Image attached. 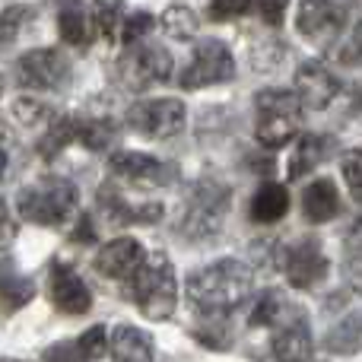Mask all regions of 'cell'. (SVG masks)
I'll return each instance as SVG.
<instances>
[{
	"label": "cell",
	"instance_id": "1f68e13d",
	"mask_svg": "<svg viewBox=\"0 0 362 362\" xmlns=\"http://www.w3.org/2000/svg\"><path fill=\"white\" fill-rule=\"evenodd\" d=\"M337 61L346 67H362V23L353 29V35L344 42V48L337 51Z\"/></svg>",
	"mask_w": 362,
	"mask_h": 362
},
{
	"label": "cell",
	"instance_id": "484cf974",
	"mask_svg": "<svg viewBox=\"0 0 362 362\" xmlns=\"http://www.w3.org/2000/svg\"><path fill=\"white\" fill-rule=\"evenodd\" d=\"M76 137L89 146V150H105L115 137V127L105 118H89V121H76Z\"/></svg>",
	"mask_w": 362,
	"mask_h": 362
},
{
	"label": "cell",
	"instance_id": "3957f363",
	"mask_svg": "<svg viewBox=\"0 0 362 362\" xmlns=\"http://www.w3.org/2000/svg\"><path fill=\"white\" fill-rule=\"evenodd\" d=\"M255 137L267 150H280L296 137L302 124V102L293 89H264L257 93Z\"/></svg>",
	"mask_w": 362,
	"mask_h": 362
},
{
	"label": "cell",
	"instance_id": "8d00e7d4",
	"mask_svg": "<svg viewBox=\"0 0 362 362\" xmlns=\"http://www.w3.org/2000/svg\"><path fill=\"white\" fill-rule=\"evenodd\" d=\"M255 10L264 16V23L280 25L283 23V13H286V4H261V6H255Z\"/></svg>",
	"mask_w": 362,
	"mask_h": 362
},
{
	"label": "cell",
	"instance_id": "6da1fadb",
	"mask_svg": "<svg viewBox=\"0 0 362 362\" xmlns=\"http://www.w3.org/2000/svg\"><path fill=\"white\" fill-rule=\"evenodd\" d=\"M251 270L242 261H216L210 267L197 270L187 280V299L206 318H226L229 312H235L251 293Z\"/></svg>",
	"mask_w": 362,
	"mask_h": 362
},
{
	"label": "cell",
	"instance_id": "4dcf8cb0",
	"mask_svg": "<svg viewBox=\"0 0 362 362\" xmlns=\"http://www.w3.org/2000/svg\"><path fill=\"white\" fill-rule=\"evenodd\" d=\"M150 29H153V16L150 13H137V16H131L124 25H121V42H124L127 48H134L137 38H144Z\"/></svg>",
	"mask_w": 362,
	"mask_h": 362
},
{
	"label": "cell",
	"instance_id": "d6986e66",
	"mask_svg": "<svg viewBox=\"0 0 362 362\" xmlns=\"http://www.w3.org/2000/svg\"><path fill=\"white\" fill-rule=\"evenodd\" d=\"M289 210V194L283 185H276V181H267V185L257 187L255 200H251V219L255 223H276V219H283Z\"/></svg>",
	"mask_w": 362,
	"mask_h": 362
},
{
	"label": "cell",
	"instance_id": "4316f807",
	"mask_svg": "<svg viewBox=\"0 0 362 362\" xmlns=\"http://www.w3.org/2000/svg\"><path fill=\"white\" fill-rule=\"evenodd\" d=\"M76 346H80V353L86 356V362L102 359L108 353V331H105V325H93L80 340H76Z\"/></svg>",
	"mask_w": 362,
	"mask_h": 362
},
{
	"label": "cell",
	"instance_id": "d4e9b609",
	"mask_svg": "<svg viewBox=\"0 0 362 362\" xmlns=\"http://www.w3.org/2000/svg\"><path fill=\"white\" fill-rule=\"evenodd\" d=\"M163 25L172 38H191L197 32V13L185 4H175L163 13Z\"/></svg>",
	"mask_w": 362,
	"mask_h": 362
},
{
	"label": "cell",
	"instance_id": "d590c367",
	"mask_svg": "<svg viewBox=\"0 0 362 362\" xmlns=\"http://www.w3.org/2000/svg\"><path fill=\"white\" fill-rule=\"evenodd\" d=\"M251 6L248 4H210V16L213 19H232V16H245Z\"/></svg>",
	"mask_w": 362,
	"mask_h": 362
},
{
	"label": "cell",
	"instance_id": "8fae6325",
	"mask_svg": "<svg viewBox=\"0 0 362 362\" xmlns=\"http://www.w3.org/2000/svg\"><path fill=\"white\" fill-rule=\"evenodd\" d=\"M346 6L344 4H302L299 6V32L312 42L334 45L346 25Z\"/></svg>",
	"mask_w": 362,
	"mask_h": 362
},
{
	"label": "cell",
	"instance_id": "ba28073f",
	"mask_svg": "<svg viewBox=\"0 0 362 362\" xmlns=\"http://www.w3.org/2000/svg\"><path fill=\"white\" fill-rule=\"evenodd\" d=\"M235 74V61H232L229 48L223 42H200L194 48V57L187 64L185 76H181V86L185 89H204V86H213V83H226L232 80Z\"/></svg>",
	"mask_w": 362,
	"mask_h": 362
},
{
	"label": "cell",
	"instance_id": "836d02e7",
	"mask_svg": "<svg viewBox=\"0 0 362 362\" xmlns=\"http://www.w3.org/2000/svg\"><path fill=\"white\" fill-rule=\"evenodd\" d=\"M45 362H86L76 344H54L45 350Z\"/></svg>",
	"mask_w": 362,
	"mask_h": 362
},
{
	"label": "cell",
	"instance_id": "ab89813d",
	"mask_svg": "<svg viewBox=\"0 0 362 362\" xmlns=\"http://www.w3.org/2000/svg\"><path fill=\"white\" fill-rule=\"evenodd\" d=\"M4 169H6V153L0 150V175H4Z\"/></svg>",
	"mask_w": 362,
	"mask_h": 362
},
{
	"label": "cell",
	"instance_id": "44dd1931",
	"mask_svg": "<svg viewBox=\"0 0 362 362\" xmlns=\"http://www.w3.org/2000/svg\"><path fill=\"white\" fill-rule=\"evenodd\" d=\"M57 29H61V38L67 45H76V48L89 45V38H93V19H89L86 6L83 4L64 6L61 16H57Z\"/></svg>",
	"mask_w": 362,
	"mask_h": 362
},
{
	"label": "cell",
	"instance_id": "8992f818",
	"mask_svg": "<svg viewBox=\"0 0 362 362\" xmlns=\"http://www.w3.org/2000/svg\"><path fill=\"white\" fill-rule=\"evenodd\" d=\"M118 76L131 89H146L153 83H165L172 76V54L165 48H159V45L127 48L118 57Z\"/></svg>",
	"mask_w": 362,
	"mask_h": 362
},
{
	"label": "cell",
	"instance_id": "7a4b0ae2",
	"mask_svg": "<svg viewBox=\"0 0 362 362\" xmlns=\"http://www.w3.org/2000/svg\"><path fill=\"white\" fill-rule=\"evenodd\" d=\"M127 296L131 302L146 315L150 321H165L172 318L178 302V283H175V267L165 257H153L144 261V267L127 280Z\"/></svg>",
	"mask_w": 362,
	"mask_h": 362
},
{
	"label": "cell",
	"instance_id": "52a82bcc",
	"mask_svg": "<svg viewBox=\"0 0 362 362\" xmlns=\"http://www.w3.org/2000/svg\"><path fill=\"white\" fill-rule=\"evenodd\" d=\"M127 124L131 131L153 140L175 137L185 127V105L178 99H144L127 108Z\"/></svg>",
	"mask_w": 362,
	"mask_h": 362
},
{
	"label": "cell",
	"instance_id": "cb8c5ba5",
	"mask_svg": "<svg viewBox=\"0 0 362 362\" xmlns=\"http://www.w3.org/2000/svg\"><path fill=\"white\" fill-rule=\"evenodd\" d=\"M318 159H321V140L305 134V137L299 140V146L293 150V159H289V178L296 181V178L308 175V172L318 165Z\"/></svg>",
	"mask_w": 362,
	"mask_h": 362
},
{
	"label": "cell",
	"instance_id": "ac0fdd59",
	"mask_svg": "<svg viewBox=\"0 0 362 362\" xmlns=\"http://www.w3.org/2000/svg\"><path fill=\"white\" fill-rule=\"evenodd\" d=\"M302 210L312 223H327L340 213V191L331 178H318L302 194Z\"/></svg>",
	"mask_w": 362,
	"mask_h": 362
},
{
	"label": "cell",
	"instance_id": "4fadbf2b",
	"mask_svg": "<svg viewBox=\"0 0 362 362\" xmlns=\"http://www.w3.org/2000/svg\"><path fill=\"white\" fill-rule=\"evenodd\" d=\"M108 169L118 178L131 181V185H144V187H163L172 181V165L159 163V159L146 156V153L121 150L108 159Z\"/></svg>",
	"mask_w": 362,
	"mask_h": 362
},
{
	"label": "cell",
	"instance_id": "f1b7e54d",
	"mask_svg": "<svg viewBox=\"0 0 362 362\" xmlns=\"http://www.w3.org/2000/svg\"><path fill=\"white\" fill-rule=\"evenodd\" d=\"M93 13H95V25H99V32L108 38V42H115L118 29L124 25V23H121V13H124V6H121V4H95Z\"/></svg>",
	"mask_w": 362,
	"mask_h": 362
},
{
	"label": "cell",
	"instance_id": "9a60e30c",
	"mask_svg": "<svg viewBox=\"0 0 362 362\" xmlns=\"http://www.w3.org/2000/svg\"><path fill=\"white\" fill-rule=\"evenodd\" d=\"M48 293H51L54 308L64 315H86L93 308V293L83 283V276H76L70 267H54Z\"/></svg>",
	"mask_w": 362,
	"mask_h": 362
},
{
	"label": "cell",
	"instance_id": "74e56055",
	"mask_svg": "<svg viewBox=\"0 0 362 362\" xmlns=\"http://www.w3.org/2000/svg\"><path fill=\"white\" fill-rule=\"evenodd\" d=\"M346 280H350V286L362 293V251L359 255L350 257V264H346Z\"/></svg>",
	"mask_w": 362,
	"mask_h": 362
},
{
	"label": "cell",
	"instance_id": "83f0119b",
	"mask_svg": "<svg viewBox=\"0 0 362 362\" xmlns=\"http://www.w3.org/2000/svg\"><path fill=\"white\" fill-rule=\"evenodd\" d=\"M32 293H35V286L25 276H6L0 286V302H6V308H19L32 299Z\"/></svg>",
	"mask_w": 362,
	"mask_h": 362
},
{
	"label": "cell",
	"instance_id": "603a6c76",
	"mask_svg": "<svg viewBox=\"0 0 362 362\" xmlns=\"http://www.w3.org/2000/svg\"><path fill=\"white\" fill-rule=\"evenodd\" d=\"M70 140H76V118H51L48 131H45L42 144H38V153L45 159H54Z\"/></svg>",
	"mask_w": 362,
	"mask_h": 362
},
{
	"label": "cell",
	"instance_id": "e0dca14e",
	"mask_svg": "<svg viewBox=\"0 0 362 362\" xmlns=\"http://www.w3.org/2000/svg\"><path fill=\"white\" fill-rule=\"evenodd\" d=\"M108 353L115 362H153V337L140 327L118 325L108 337Z\"/></svg>",
	"mask_w": 362,
	"mask_h": 362
},
{
	"label": "cell",
	"instance_id": "ffe728a7",
	"mask_svg": "<svg viewBox=\"0 0 362 362\" xmlns=\"http://www.w3.org/2000/svg\"><path fill=\"white\" fill-rule=\"evenodd\" d=\"M99 200L105 206V213L118 223H156L163 216V206L159 204H140V206H127V200L121 194H112V187H102Z\"/></svg>",
	"mask_w": 362,
	"mask_h": 362
},
{
	"label": "cell",
	"instance_id": "9c48e42d",
	"mask_svg": "<svg viewBox=\"0 0 362 362\" xmlns=\"http://www.w3.org/2000/svg\"><path fill=\"white\" fill-rule=\"evenodd\" d=\"M70 76V61L54 48H35L16 61V80L25 89H57Z\"/></svg>",
	"mask_w": 362,
	"mask_h": 362
},
{
	"label": "cell",
	"instance_id": "60d3db41",
	"mask_svg": "<svg viewBox=\"0 0 362 362\" xmlns=\"http://www.w3.org/2000/svg\"><path fill=\"white\" fill-rule=\"evenodd\" d=\"M6 137V127H4V121H0V140H4Z\"/></svg>",
	"mask_w": 362,
	"mask_h": 362
},
{
	"label": "cell",
	"instance_id": "d6a6232c",
	"mask_svg": "<svg viewBox=\"0 0 362 362\" xmlns=\"http://www.w3.org/2000/svg\"><path fill=\"white\" fill-rule=\"evenodd\" d=\"M344 178L350 185V191L362 197V150H350L344 156Z\"/></svg>",
	"mask_w": 362,
	"mask_h": 362
},
{
	"label": "cell",
	"instance_id": "7402d4cb",
	"mask_svg": "<svg viewBox=\"0 0 362 362\" xmlns=\"http://www.w3.org/2000/svg\"><path fill=\"white\" fill-rule=\"evenodd\" d=\"M289 312V302H286V296L280 293V289H267V293L261 296V302L255 305V312H251V318H248V325L251 327H283L286 321H283V315Z\"/></svg>",
	"mask_w": 362,
	"mask_h": 362
},
{
	"label": "cell",
	"instance_id": "f35d334b",
	"mask_svg": "<svg viewBox=\"0 0 362 362\" xmlns=\"http://www.w3.org/2000/svg\"><path fill=\"white\" fill-rule=\"evenodd\" d=\"M89 226H93V223H89V216H83V219H80V229L74 232V238H76V242H93V235H95V232L89 229Z\"/></svg>",
	"mask_w": 362,
	"mask_h": 362
},
{
	"label": "cell",
	"instance_id": "f546056e",
	"mask_svg": "<svg viewBox=\"0 0 362 362\" xmlns=\"http://www.w3.org/2000/svg\"><path fill=\"white\" fill-rule=\"evenodd\" d=\"M13 115L19 118V124H29V127H35V124H42V121L51 118V112L38 99H19L16 105H13Z\"/></svg>",
	"mask_w": 362,
	"mask_h": 362
},
{
	"label": "cell",
	"instance_id": "277c9868",
	"mask_svg": "<svg viewBox=\"0 0 362 362\" xmlns=\"http://www.w3.org/2000/svg\"><path fill=\"white\" fill-rule=\"evenodd\" d=\"M16 210L23 219L38 226H64L76 210V187L67 178H38L23 187L16 197Z\"/></svg>",
	"mask_w": 362,
	"mask_h": 362
},
{
	"label": "cell",
	"instance_id": "7c38bea8",
	"mask_svg": "<svg viewBox=\"0 0 362 362\" xmlns=\"http://www.w3.org/2000/svg\"><path fill=\"white\" fill-rule=\"evenodd\" d=\"M293 93L299 95L302 105L321 112V108H327L334 99H337L340 80L321 61H305L299 67V74H296V89H293Z\"/></svg>",
	"mask_w": 362,
	"mask_h": 362
},
{
	"label": "cell",
	"instance_id": "30bf717a",
	"mask_svg": "<svg viewBox=\"0 0 362 362\" xmlns=\"http://www.w3.org/2000/svg\"><path fill=\"white\" fill-rule=\"evenodd\" d=\"M146 261V248L137 238L124 235L108 242L105 248L95 255V270H99L105 280H131Z\"/></svg>",
	"mask_w": 362,
	"mask_h": 362
},
{
	"label": "cell",
	"instance_id": "b9f144b4",
	"mask_svg": "<svg viewBox=\"0 0 362 362\" xmlns=\"http://www.w3.org/2000/svg\"><path fill=\"white\" fill-rule=\"evenodd\" d=\"M0 362H23V359H0Z\"/></svg>",
	"mask_w": 362,
	"mask_h": 362
},
{
	"label": "cell",
	"instance_id": "5b68a950",
	"mask_svg": "<svg viewBox=\"0 0 362 362\" xmlns=\"http://www.w3.org/2000/svg\"><path fill=\"white\" fill-rule=\"evenodd\" d=\"M229 210V187L223 181L204 178L187 191L185 216H181V232L191 238H210L219 232L223 216Z\"/></svg>",
	"mask_w": 362,
	"mask_h": 362
},
{
	"label": "cell",
	"instance_id": "e575fe53",
	"mask_svg": "<svg viewBox=\"0 0 362 362\" xmlns=\"http://www.w3.org/2000/svg\"><path fill=\"white\" fill-rule=\"evenodd\" d=\"M13 238H16V226H13V219H10V206L0 200V251L10 248Z\"/></svg>",
	"mask_w": 362,
	"mask_h": 362
},
{
	"label": "cell",
	"instance_id": "2e32d148",
	"mask_svg": "<svg viewBox=\"0 0 362 362\" xmlns=\"http://www.w3.org/2000/svg\"><path fill=\"white\" fill-rule=\"evenodd\" d=\"M274 356L276 362H308L312 359V334H308L305 318L286 321L274 334Z\"/></svg>",
	"mask_w": 362,
	"mask_h": 362
},
{
	"label": "cell",
	"instance_id": "7bdbcfd3",
	"mask_svg": "<svg viewBox=\"0 0 362 362\" xmlns=\"http://www.w3.org/2000/svg\"><path fill=\"white\" fill-rule=\"evenodd\" d=\"M0 93H4V83H0Z\"/></svg>",
	"mask_w": 362,
	"mask_h": 362
},
{
	"label": "cell",
	"instance_id": "5bb4252c",
	"mask_svg": "<svg viewBox=\"0 0 362 362\" xmlns=\"http://www.w3.org/2000/svg\"><path fill=\"white\" fill-rule=\"evenodd\" d=\"M325 276H327V257L315 238H305V242L293 245L286 251V280L296 289H312Z\"/></svg>",
	"mask_w": 362,
	"mask_h": 362
}]
</instances>
